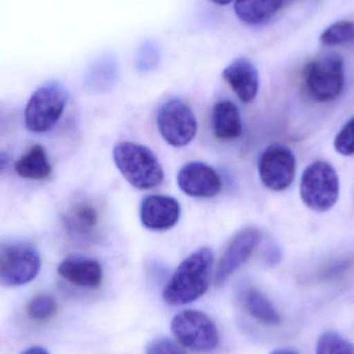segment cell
<instances>
[{
  "mask_svg": "<svg viewBox=\"0 0 354 354\" xmlns=\"http://www.w3.org/2000/svg\"><path fill=\"white\" fill-rule=\"evenodd\" d=\"M241 301L248 313L260 324L277 326L282 322L280 313L274 304L258 289L248 288L243 290Z\"/></svg>",
  "mask_w": 354,
  "mask_h": 354,
  "instance_id": "16",
  "label": "cell"
},
{
  "mask_svg": "<svg viewBox=\"0 0 354 354\" xmlns=\"http://www.w3.org/2000/svg\"><path fill=\"white\" fill-rule=\"evenodd\" d=\"M222 76L243 103H251L257 97L259 74L253 62L248 58L233 60L223 71Z\"/></svg>",
  "mask_w": 354,
  "mask_h": 354,
  "instance_id": "13",
  "label": "cell"
},
{
  "mask_svg": "<svg viewBox=\"0 0 354 354\" xmlns=\"http://www.w3.org/2000/svg\"><path fill=\"white\" fill-rule=\"evenodd\" d=\"M58 274L68 282L82 288H97L103 282L101 264L91 258L71 256L58 266Z\"/></svg>",
  "mask_w": 354,
  "mask_h": 354,
  "instance_id": "14",
  "label": "cell"
},
{
  "mask_svg": "<svg viewBox=\"0 0 354 354\" xmlns=\"http://www.w3.org/2000/svg\"><path fill=\"white\" fill-rule=\"evenodd\" d=\"M68 99V91L59 83L50 82L39 87L25 109L27 129L33 133L51 130L62 118Z\"/></svg>",
  "mask_w": 354,
  "mask_h": 354,
  "instance_id": "5",
  "label": "cell"
},
{
  "mask_svg": "<svg viewBox=\"0 0 354 354\" xmlns=\"http://www.w3.org/2000/svg\"><path fill=\"white\" fill-rule=\"evenodd\" d=\"M299 193L310 209L317 212L332 209L340 196V179L336 169L326 161L310 164L301 176Z\"/></svg>",
  "mask_w": 354,
  "mask_h": 354,
  "instance_id": "3",
  "label": "cell"
},
{
  "mask_svg": "<svg viewBox=\"0 0 354 354\" xmlns=\"http://www.w3.org/2000/svg\"><path fill=\"white\" fill-rule=\"evenodd\" d=\"M179 189L189 197L212 198L222 189L218 172L201 162H189L177 174Z\"/></svg>",
  "mask_w": 354,
  "mask_h": 354,
  "instance_id": "11",
  "label": "cell"
},
{
  "mask_svg": "<svg viewBox=\"0 0 354 354\" xmlns=\"http://www.w3.org/2000/svg\"><path fill=\"white\" fill-rule=\"evenodd\" d=\"M16 171L23 178L33 180H39L50 176L52 167L44 147L41 145L31 147L28 153L17 162Z\"/></svg>",
  "mask_w": 354,
  "mask_h": 354,
  "instance_id": "19",
  "label": "cell"
},
{
  "mask_svg": "<svg viewBox=\"0 0 354 354\" xmlns=\"http://www.w3.org/2000/svg\"><path fill=\"white\" fill-rule=\"evenodd\" d=\"M181 208L176 198L165 195H149L142 200L140 220L151 231H167L176 226Z\"/></svg>",
  "mask_w": 354,
  "mask_h": 354,
  "instance_id": "12",
  "label": "cell"
},
{
  "mask_svg": "<svg viewBox=\"0 0 354 354\" xmlns=\"http://www.w3.org/2000/svg\"><path fill=\"white\" fill-rule=\"evenodd\" d=\"M171 330L183 346L196 353L214 351L220 342L214 322L206 314L196 310H185L176 314L172 319Z\"/></svg>",
  "mask_w": 354,
  "mask_h": 354,
  "instance_id": "6",
  "label": "cell"
},
{
  "mask_svg": "<svg viewBox=\"0 0 354 354\" xmlns=\"http://www.w3.org/2000/svg\"><path fill=\"white\" fill-rule=\"evenodd\" d=\"M116 75V64L113 58H102L91 68L87 77V83L93 87L105 86L107 83H112Z\"/></svg>",
  "mask_w": 354,
  "mask_h": 354,
  "instance_id": "23",
  "label": "cell"
},
{
  "mask_svg": "<svg viewBox=\"0 0 354 354\" xmlns=\"http://www.w3.org/2000/svg\"><path fill=\"white\" fill-rule=\"evenodd\" d=\"M64 224L74 234L87 236L99 224V212L91 202H77L64 216Z\"/></svg>",
  "mask_w": 354,
  "mask_h": 354,
  "instance_id": "18",
  "label": "cell"
},
{
  "mask_svg": "<svg viewBox=\"0 0 354 354\" xmlns=\"http://www.w3.org/2000/svg\"><path fill=\"white\" fill-rule=\"evenodd\" d=\"M304 79L306 89L314 101H334L344 88V59L338 54H328L313 60L305 68Z\"/></svg>",
  "mask_w": 354,
  "mask_h": 354,
  "instance_id": "4",
  "label": "cell"
},
{
  "mask_svg": "<svg viewBox=\"0 0 354 354\" xmlns=\"http://www.w3.org/2000/svg\"><path fill=\"white\" fill-rule=\"evenodd\" d=\"M258 172L264 187L270 191L283 192L295 180L297 160L289 147L272 145L261 153Z\"/></svg>",
  "mask_w": 354,
  "mask_h": 354,
  "instance_id": "9",
  "label": "cell"
},
{
  "mask_svg": "<svg viewBox=\"0 0 354 354\" xmlns=\"http://www.w3.org/2000/svg\"><path fill=\"white\" fill-rule=\"evenodd\" d=\"M21 354H49V353L46 349L41 348V347L35 346L26 349V351H23Z\"/></svg>",
  "mask_w": 354,
  "mask_h": 354,
  "instance_id": "28",
  "label": "cell"
},
{
  "mask_svg": "<svg viewBox=\"0 0 354 354\" xmlns=\"http://www.w3.org/2000/svg\"><path fill=\"white\" fill-rule=\"evenodd\" d=\"M56 312H57V304L55 299L46 293L33 297L27 306V314L29 317L37 322L51 319L53 316H55Z\"/></svg>",
  "mask_w": 354,
  "mask_h": 354,
  "instance_id": "22",
  "label": "cell"
},
{
  "mask_svg": "<svg viewBox=\"0 0 354 354\" xmlns=\"http://www.w3.org/2000/svg\"><path fill=\"white\" fill-rule=\"evenodd\" d=\"M161 53L157 43L147 41L141 45L136 55L137 68L142 72L153 71L160 64Z\"/></svg>",
  "mask_w": 354,
  "mask_h": 354,
  "instance_id": "24",
  "label": "cell"
},
{
  "mask_svg": "<svg viewBox=\"0 0 354 354\" xmlns=\"http://www.w3.org/2000/svg\"><path fill=\"white\" fill-rule=\"evenodd\" d=\"M157 126L164 140L174 147L189 145L198 130L197 120L193 110L179 99L169 100L160 108Z\"/></svg>",
  "mask_w": 354,
  "mask_h": 354,
  "instance_id": "8",
  "label": "cell"
},
{
  "mask_svg": "<svg viewBox=\"0 0 354 354\" xmlns=\"http://www.w3.org/2000/svg\"><path fill=\"white\" fill-rule=\"evenodd\" d=\"M214 254L200 248L187 256L174 272L163 291V299L171 306H183L205 295L210 284Z\"/></svg>",
  "mask_w": 354,
  "mask_h": 354,
  "instance_id": "1",
  "label": "cell"
},
{
  "mask_svg": "<svg viewBox=\"0 0 354 354\" xmlns=\"http://www.w3.org/2000/svg\"><path fill=\"white\" fill-rule=\"evenodd\" d=\"M212 1L218 4V6H227V4L231 3L233 0H212Z\"/></svg>",
  "mask_w": 354,
  "mask_h": 354,
  "instance_id": "30",
  "label": "cell"
},
{
  "mask_svg": "<svg viewBox=\"0 0 354 354\" xmlns=\"http://www.w3.org/2000/svg\"><path fill=\"white\" fill-rule=\"evenodd\" d=\"M10 165V157L8 153L0 151V176L8 170Z\"/></svg>",
  "mask_w": 354,
  "mask_h": 354,
  "instance_id": "27",
  "label": "cell"
},
{
  "mask_svg": "<svg viewBox=\"0 0 354 354\" xmlns=\"http://www.w3.org/2000/svg\"><path fill=\"white\" fill-rule=\"evenodd\" d=\"M147 354H187L174 341L159 338L151 341L147 348Z\"/></svg>",
  "mask_w": 354,
  "mask_h": 354,
  "instance_id": "26",
  "label": "cell"
},
{
  "mask_svg": "<svg viewBox=\"0 0 354 354\" xmlns=\"http://www.w3.org/2000/svg\"><path fill=\"white\" fill-rule=\"evenodd\" d=\"M337 153L345 157L354 156V116L342 127L334 142Z\"/></svg>",
  "mask_w": 354,
  "mask_h": 354,
  "instance_id": "25",
  "label": "cell"
},
{
  "mask_svg": "<svg viewBox=\"0 0 354 354\" xmlns=\"http://www.w3.org/2000/svg\"><path fill=\"white\" fill-rule=\"evenodd\" d=\"M212 134L221 141H230L239 138L243 133L241 112L230 101H220L212 111Z\"/></svg>",
  "mask_w": 354,
  "mask_h": 354,
  "instance_id": "15",
  "label": "cell"
},
{
  "mask_svg": "<svg viewBox=\"0 0 354 354\" xmlns=\"http://www.w3.org/2000/svg\"><path fill=\"white\" fill-rule=\"evenodd\" d=\"M270 354H299L295 349L291 348H279L276 349V351H272Z\"/></svg>",
  "mask_w": 354,
  "mask_h": 354,
  "instance_id": "29",
  "label": "cell"
},
{
  "mask_svg": "<svg viewBox=\"0 0 354 354\" xmlns=\"http://www.w3.org/2000/svg\"><path fill=\"white\" fill-rule=\"evenodd\" d=\"M284 2L285 0H236L234 12L243 23L262 24L270 20Z\"/></svg>",
  "mask_w": 354,
  "mask_h": 354,
  "instance_id": "17",
  "label": "cell"
},
{
  "mask_svg": "<svg viewBox=\"0 0 354 354\" xmlns=\"http://www.w3.org/2000/svg\"><path fill=\"white\" fill-rule=\"evenodd\" d=\"M316 354H354V345L339 333L328 330L318 339Z\"/></svg>",
  "mask_w": 354,
  "mask_h": 354,
  "instance_id": "20",
  "label": "cell"
},
{
  "mask_svg": "<svg viewBox=\"0 0 354 354\" xmlns=\"http://www.w3.org/2000/svg\"><path fill=\"white\" fill-rule=\"evenodd\" d=\"M112 155L120 174L136 189H151L163 183V167L149 147L124 141L114 147Z\"/></svg>",
  "mask_w": 354,
  "mask_h": 354,
  "instance_id": "2",
  "label": "cell"
},
{
  "mask_svg": "<svg viewBox=\"0 0 354 354\" xmlns=\"http://www.w3.org/2000/svg\"><path fill=\"white\" fill-rule=\"evenodd\" d=\"M320 41L326 46H340L354 43V22L339 21L322 32Z\"/></svg>",
  "mask_w": 354,
  "mask_h": 354,
  "instance_id": "21",
  "label": "cell"
},
{
  "mask_svg": "<svg viewBox=\"0 0 354 354\" xmlns=\"http://www.w3.org/2000/svg\"><path fill=\"white\" fill-rule=\"evenodd\" d=\"M260 241L261 233L259 229L255 227H245L239 230L229 241L218 260L214 274L216 285L223 284L227 279L230 278L236 270H239L251 257Z\"/></svg>",
  "mask_w": 354,
  "mask_h": 354,
  "instance_id": "10",
  "label": "cell"
},
{
  "mask_svg": "<svg viewBox=\"0 0 354 354\" xmlns=\"http://www.w3.org/2000/svg\"><path fill=\"white\" fill-rule=\"evenodd\" d=\"M41 270V257L37 250L25 243L0 245V283L6 286H21L31 282Z\"/></svg>",
  "mask_w": 354,
  "mask_h": 354,
  "instance_id": "7",
  "label": "cell"
}]
</instances>
